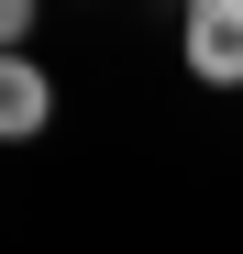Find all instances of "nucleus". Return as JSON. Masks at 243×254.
Wrapping results in <instances>:
<instances>
[{"label": "nucleus", "mask_w": 243, "mask_h": 254, "mask_svg": "<svg viewBox=\"0 0 243 254\" xmlns=\"http://www.w3.org/2000/svg\"><path fill=\"white\" fill-rule=\"evenodd\" d=\"M177 56L199 89H243V0H188L177 11Z\"/></svg>", "instance_id": "obj_1"}, {"label": "nucleus", "mask_w": 243, "mask_h": 254, "mask_svg": "<svg viewBox=\"0 0 243 254\" xmlns=\"http://www.w3.org/2000/svg\"><path fill=\"white\" fill-rule=\"evenodd\" d=\"M45 122H56V77L33 56H0V144H33Z\"/></svg>", "instance_id": "obj_2"}, {"label": "nucleus", "mask_w": 243, "mask_h": 254, "mask_svg": "<svg viewBox=\"0 0 243 254\" xmlns=\"http://www.w3.org/2000/svg\"><path fill=\"white\" fill-rule=\"evenodd\" d=\"M22 33H33V0H0V56H22Z\"/></svg>", "instance_id": "obj_3"}]
</instances>
